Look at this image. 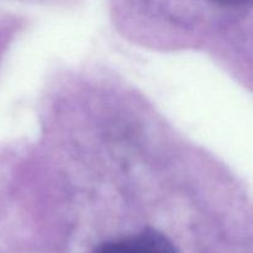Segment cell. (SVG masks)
I'll list each match as a JSON object with an SVG mask.
<instances>
[{"label": "cell", "mask_w": 253, "mask_h": 253, "mask_svg": "<svg viewBox=\"0 0 253 253\" xmlns=\"http://www.w3.org/2000/svg\"><path fill=\"white\" fill-rule=\"evenodd\" d=\"M211 1L219 2V4H225V5H234V4H240V2H244L246 0H211Z\"/></svg>", "instance_id": "2"}, {"label": "cell", "mask_w": 253, "mask_h": 253, "mask_svg": "<svg viewBox=\"0 0 253 253\" xmlns=\"http://www.w3.org/2000/svg\"><path fill=\"white\" fill-rule=\"evenodd\" d=\"M94 253H177L174 245L160 231L145 229L133 236L106 242Z\"/></svg>", "instance_id": "1"}]
</instances>
